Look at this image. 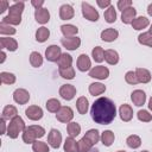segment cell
Wrapping results in <instances>:
<instances>
[{
    "label": "cell",
    "instance_id": "cell-59",
    "mask_svg": "<svg viewBox=\"0 0 152 152\" xmlns=\"http://www.w3.org/2000/svg\"><path fill=\"white\" fill-rule=\"evenodd\" d=\"M141 152H148V151H141Z\"/></svg>",
    "mask_w": 152,
    "mask_h": 152
},
{
    "label": "cell",
    "instance_id": "cell-26",
    "mask_svg": "<svg viewBox=\"0 0 152 152\" xmlns=\"http://www.w3.org/2000/svg\"><path fill=\"white\" fill-rule=\"evenodd\" d=\"M17 114H18L17 108L14 106H12V104H8L2 110V119H5V120H12L13 118L17 116Z\"/></svg>",
    "mask_w": 152,
    "mask_h": 152
},
{
    "label": "cell",
    "instance_id": "cell-31",
    "mask_svg": "<svg viewBox=\"0 0 152 152\" xmlns=\"http://www.w3.org/2000/svg\"><path fill=\"white\" fill-rule=\"evenodd\" d=\"M132 26L134 30H142L146 26H148V19L146 17H138L133 20Z\"/></svg>",
    "mask_w": 152,
    "mask_h": 152
},
{
    "label": "cell",
    "instance_id": "cell-7",
    "mask_svg": "<svg viewBox=\"0 0 152 152\" xmlns=\"http://www.w3.org/2000/svg\"><path fill=\"white\" fill-rule=\"evenodd\" d=\"M56 118H57V120L61 121V122H70L71 119L74 118V112H72V109H71L70 107L63 106V107H61V109L57 112Z\"/></svg>",
    "mask_w": 152,
    "mask_h": 152
},
{
    "label": "cell",
    "instance_id": "cell-34",
    "mask_svg": "<svg viewBox=\"0 0 152 152\" xmlns=\"http://www.w3.org/2000/svg\"><path fill=\"white\" fill-rule=\"evenodd\" d=\"M30 63L34 68L40 66L43 64V57H42V55L39 52H37V51L31 52V55H30Z\"/></svg>",
    "mask_w": 152,
    "mask_h": 152
},
{
    "label": "cell",
    "instance_id": "cell-8",
    "mask_svg": "<svg viewBox=\"0 0 152 152\" xmlns=\"http://www.w3.org/2000/svg\"><path fill=\"white\" fill-rule=\"evenodd\" d=\"M48 142L52 148H58L62 142V134L58 129L52 128L48 135Z\"/></svg>",
    "mask_w": 152,
    "mask_h": 152
},
{
    "label": "cell",
    "instance_id": "cell-38",
    "mask_svg": "<svg viewBox=\"0 0 152 152\" xmlns=\"http://www.w3.org/2000/svg\"><path fill=\"white\" fill-rule=\"evenodd\" d=\"M126 144H127V146L131 147V148H138V147L141 145V139H140L138 135L133 134V135H129V137L126 139Z\"/></svg>",
    "mask_w": 152,
    "mask_h": 152
},
{
    "label": "cell",
    "instance_id": "cell-40",
    "mask_svg": "<svg viewBox=\"0 0 152 152\" xmlns=\"http://www.w3.org/2000/svg\"><path fill=\"white\" fill-rule=\"evenodd\" d=\"M0 80H1V83L4 84H13L15 82V76L12 72L2 71L0 72Z\"/></svg>",
    "mask_w": 152,
    "mask_h": 152
},
{
    "label": "cell",
    "instance_id": "cell-19",
    "mask_svg": "<svg viewBox=\"0 0 152 152\" xmlns=\"http://www.w3.org/2000/svg\"><path fill=\"white\" fill-rule=\"evenodd\" d=\"M135 14H137V11L134 7H128L126 8L125 11H122V14H121V20L124 24H132L133 20L135 19Z\"/></svg>",
    "mask_w": 152,
    "mask_h": 152
},
{
    "label": "cell",
    "instance_id": "cell-1",
    "mask_svg": "<svg viewBox=\"0 0 152 152\" xmlns=\"http://www.w3.org/2000/svg\"><path fill=\"white\" fill-rule=\"evenodd\" d=\"M91 119L100 125H108L110 124L115 115H116V108L114 102L108 97H100L95 100V102L91 106L90 109Z\"/></svg>",
    "mask_w": 152,
    "mask_h": 152
},
{
    "label": "cell",
    "instance_id": "cell-28",
    "mask_svg": "<svg viewBox=\"0 0 152 152\" xmlns=\"http://www.w3.org/2000/svg\"><path fill=\"white\" fill-rule=\"evenodd\" d=\"M57 63H58L59 69L61 68H69L72 64V57L69 53H66V52L65 53H62L61 57H59V59L57 61Z\"/></svg>",
    "mask_w": 152,
    "mask_h": 152
},
{
    "label": "cell",
    "instance_id": "cell-14",
    "mask_svg": "<svg viewBox=\"0 0 152 152\" xmlns=\"http://www.w3.org/2000/svg\"><path fill=\"white\" fill-rule=\"evenodd\" d=\"M119 114H120V118H121L122 121L128 122V121H131L132 118H133V109H132V107H131L129 104L124 103V104H121L120 108H119Z\"/></svg>",
    "mask_w": 152,
    "mask_h": 152
},
{
    "label": "cell",
    "instance_id": "cell-30",
    "mask_svg": "<svg viewBox=\"0 0 152 152\" xmlns=\"http://www.w3.org/2000/svg\"><path fill=\"white\" fill-rule=\"evenodd\" d=\"M104 91H106V87H104V84H102L100 82H94V83H91L89 86V93L91 95H94V96L95 95H100V94H102Z\"/></svg>",
    "mask_w": 152,
    "mask_h": 152
},
{
    "label": "cell",
    "instance_id": "cell-55",
    "mask_svg": "<svg viewBox=\"0 0 152 152\" xmlns=\"http://www.w3.org/2000/svg\"><path fill=\"white\" fill-rule=\"evenodd\" d=\"M148 108L152 110V97L150 99V101H148Z\"/></svg>",
    "mask_w": 152,
    "mask_h": 152
},
{
    "label": "cell",
    "instance_id": "cell-10",
    "mask_svg": "<svg viewBox=\"0 0 152 152\" xmlns=\"http://www.w3.org/2000/svg\"><path fill=\"white\" fill-rule=\"evenodd\" d=\"M13 100L19 104H25L30 100V94L26 89H23V88L15 89L13 93Z\"/></svg>",
    "mask_w": 152,
    "mask_h": 152
},
{
    "label": "cell",
    "instance_id": "cell-50",
    "mask_svg": "<svg viewBox=\"0 0 152 152\" xmlns=\"http://www.w3.org/2000/svg\"><path fill=\"white\" fill-rule=\"evenodd\" d=\"M10 7H8V1H6V0H0V13H2V12H5L6 10H8Z\"/></svg>",
    "mask_w": 152,
    "mask_h": 152
},
{
    "label": "cell",
    "instance_id": "cell-11",
    "mask_svg": "<svg viewBox=\"0 0 152 152\" xmlns=\"http://www.w3.org/2000/svg\"><path fill=\"white\" fill-rule=\"evenodd\" d=\"M59 95L69 101V100H72L74 96L76 95V88L72 86V84H63L61 88H59Z\"/></svg>",
    "mask_w": 152,
    "mask_h": 152
},
{
    "label": "cell",
    "instance_id": "cell-13",
    "mask_svg": "<svg viewBox=\"0 0 152 152\" xmlns=\"http://www.w3.org/2000/svg\"><path fill=\"white\" fill-rule=\"evenodd\" d=\"M61 43L68 50H76L81 45V39L75 36V37H70V38H62Z\"/></svg>",
    "mask_w": 152,
    "mask_h": 152
},
{
    "label": "cell",
    "instance_id": "cell-4",
    "mask_svg": "<svg viewBox=\"0 0 152 152\" xmlns=\"http://www.w3.org/2000/svg\"><path fill=\"white\" fill-rule=\"evenodd\" d=\"M25 131V122L24 120L20 118V116H15L13 118L10 124H8V127H7V135L12 139H15L20 132H24Z\"/></svg>",
    "mask_w": 152,
    "mask_h": 152
},
{
    "label": "cell",
    "instance_id": "cell-33",
    "mask_svg": "<svg viewBox=\"0 0 152 152\" xmlns=\"http://www.w3.org/2000/svg\"><path fill=\"white\" fill-rule=\"evenodd\" d=\"M77 144H78V152H89L93 147L91 141L86 137H83L80 141H77Z\"/></svg>",
    "mask_w": 152,
    "mask_h": 152
},
{
    "label": "cell",
    "instance_id": "cell-21",
    "mask_svg": "<svg viewBox=\"0 0 152 152\" xmlns=\"http://www.w3.org/2000/svg\"><path fill=\"white\" fill-rule=\"evenodd\" d=\"M119 36V32L115 30V28H106L101 32V39L103 42H114Z\"/></svg>",
    "mask_w": 152,
    "mask_h": 152
},
{
    "label": "cell",
    "instance_id": "cell-53",
    "mask_svg": "<svg viewBox=\"0 0 152 152\" xmlns=\"http://www.w3.org/2000/svg\"><path fill=\"white\" fill-rule=\"evenodd\" d=\"M0 56H1V59H0V63H4V62H5V59H6V53H5L4 51H1V53H0Z\"/></svg>",
    "mask_w": 152,
    "mask_h": 152
},
{
    "label": "cell",
    "instance_id": "cell-23",
    "mask_svg": "<svg viewBox=\"0 0 152 152\" xmlns=\"http://www.w3.org/2000/svg\"><path fill=\"white\" fill-rule=\"evenodd\" d=\"M61 31L64 34L65 38H70V37H75L78 32V28L75 25L71 24H66V25H62L61 26Z\"/></svg>",
    "mask_w": 152,
    "mask_h": 152
},
{
    "label": "cell",
    "instance_id": "cell-49",
    "mask_svg": "<svg viewBox=\"0 0 152 152\" xmlns=\"http://www.w3.org/2000/svg\"><path fill=\"white\" fill-rule=\"evenodd\" d=\"M96 2H97V5H99L101 8H106V7H109V6H112L109 0H104V1H103V0H97Z\"/></svg>",
    "mask_w": 152,
    "mask_h": 152
},
{
    "label": "cell",
    "instance_id": "cell-56",
    "mask_svg": "<svg viewBox=\"0 0 152 152\" xmlns=\"http://www.w3.org/2000/svg\"><path fill=\"white\" fill-rule=\"evenodd\" d=\"M148 32H150V33H151V34H152V25H151V26H150V31H148Z\"/></svg>",
    "mask_w": 152,
    "mask_h": 152
},
{
    "label": "cell",
    "instance_id": "cell-52",
    "mask_svg": "<svg viewBox=\"0 0 152 152\" xmlns=\"http://www.w3.org/2000/svg\"><path fill=\"white\" fill-rule=\"evenodd\" d=\"M0 126H1V134L6 132V126H5V119H0Z\"/></svg>",
    "mask_w": 152,
    "mask_h": 152
},
{
    "label": "cell",
    "instance_id": "cell-9",
    "mask_svg": "<svg viewBox=\"0 0 152 152\" xmlns=\"http://www.w3.org/2000/svg\"><path fill=\"white\" fill-rule=\"evenodd\" d=\"M61 55H62V51L58 45H50L45 50V57L50 62H57L59 59Z\"/></svg>",
    "mask_w": 152,
    "mask_h": 152
},
{
    "label": "cell",
    "instance_id": "cell-18",
    "mask_svg": "<svg viewBox=\"0 0 152 152\" xmlns=\"http://www.w3.org/2000/svg\"><path fill=\"white\" fill-rule=\"evenodd\" d=\"M75 14V11L72 8V6L65 4V5H62L61 8H59V18L62 20H69L74 17Z\"/></svg>",
    "mask_w": 152,
    "mask_h": 152
},
{
    "label": "cell",
    "instance_id": "cell-12",
    "mask_svg": "<svg viewBox=\"0 0 152 152\" xmlns=\"http://www.w3.org/2000/svg\"><path fill=\"white\" fill-rule=\"evenodd\" d=\"M25 114L30 120H40L43 118V109L39 106H30L25 110Z\"/></svg>",
    "mask_w": 152,
    "mask_h": 152
},
{
    "label": "cell",
    "instance_id": "cell-25",
    "mask_svg": "<svg viewBox=\"0 0 152 152\" xmlns=\"http://www.w3.org/2000/svg\"><path fill=\"white\" fill-rule=\"evenodd\" d=\"M76 108H77V110H78L80 114H86L88 112V108H89L88 99H86L84 96L78 97L77 101H76Z\"/></svg>",
    "mask_w": 152,
    "mask_h": 152
},
{
    "label": "cell",
    "instance_id": "cell-37",
    "mask_svg": "<svg viewBox=\"0 0 152 152\" xmlns=\"http://www.w3.org/2000/svg\"><path fill=\"white\" fill-rule=\"evenodd\" d=\"M66 131H68L69 135L74 138L81 133V126L77 122H69L66 126Z\"/></svg>",
    "mask_w": 152,
    "mask_h": 152
},
{
    "label": "cell",
    "instance_id": "cell-27",
    "mask_svg": "<svg viewBox=\"0 0 152 152\" xmlns=\"http://www.w3.org/2000/svg\"><path fill=\"white\" fill-rule=\"evenodd\" d=\"M64 151L65 152H78V144L72 137H69L65 139Z\"/></svg>",
    "mask_w": 152,
    "mask_h": 152
},
{
    "label": "cell",
    "instance_id": "cell-20",
    "mask_svg": "<svg viewBox=\"0 0 152 152\" xmlns=\"http://www.w3.org/2000/svg\"><path fill=\"white\" fill-rule=\"evenodd\" d=\"M90 66H91V62H90L89 57L87 55H84V53L80 55L78 58H77V68H78V70L80 71H87V70L90 69Z\"/></svg>",
    "mask_w": 152,
    "mask_h": 152
},
{
    "label": "cell",
    "instance_id": "cell-44",
    "mask_svg": "<svg viewBox=\"0 0 152 152\" xmlns=\"http://www.w3.org/2000/svg\"><path fill=\"white\" fill-rule=\"evenodd\" d=\"M32 150H33V152H49L50 151L48 144L39 141V140H36L32 144Z\"/></svg>",
    "mask_w": 152,
    "mask_h": 152
},
{
    "label": "cell",
    "instance_id": "cell-22",
    "mask_svg": "<svg viewBox=\"0 0 152 152\" xmlns=\"http://www.w3.org/2000/svg\"><path fill=\"white\" fill-rule=\"evenodd\" d=\"M135 75H137V78H138V82L139 83H147V82L151 81V72L147 69L137 68Z\"/></svg>",
    "mask_w": 152,
    "mask_h": 152
},
{
    "label": "cell",
    "instance_id": "cell-36",
    "mask_svg": "<svg viewBox=\"0 0 152 152\" xmlns=\"http://www.w3.org/2000/svg\"><path fill=\"white\" fill-rule=\"evenodd\" d=\"M91 56H93V58H94L95 62L101 63V62L104 59V51H103V49H102L101 46H96V48L93 49Z\"/></svg>",
    "mask_w": 152,
    "mask_h": 152
},
{
    "label": "cell",
    "instance_id": "cell-29",
    "mask_svg": "<svg viewBox=\"0 0 152 152\" xmlns=\"http://www.w3.org/2000/svg\"><path fill=\"white\" fill-rule=\"evenodd\" d=\"M49 36H50V31H49V28H46V27H44V26L39 27V28L36 31V40L39 42V43L45 42V40L49 38Z\"/></svg>",
    "mask_w": 152,
    "mask_h": 152
},
{
    "label": "cell",
    "instance_id": "cell-57",
    "mask_svg": "<svg viewBox=\"0 0 152 152\" xmlns=\"http://www.w3.org/2000/svg\"><path fill=\"white\" fill-rule=\"evenodd\" d=\"M89 152H99V150H90Z\"/></svg>",
    "mask_w": 152,
    "mask_h": 152
},
{
    "label": "cell",
    "instance_id": "cell-51",
    "mask_svg": "<svg viewBox=\"0 0 152 152\" xmlns=\"http://www.w3.org/2000/svg\"><path fill=\"white\" fill-rule=\"evenodd\" d=\"M31 4H32V6H34V7H36V10H38V8H42V6H43L44 1H43V0H32V1H31Z\"/></svg>",
    "mask_w": 152,
    "mask_h": 152
},
{
    "label": "cell",
    "instance_id": "cell-58",
    "mask_svg": "<svg viewBox=\"0 0 152 152\" xmlns=\"http://www.w3.org/2000/svg\"><path fill=\"white\" fill-rule=\"evenodd\" d=\"M118 152H126V151H118Z\"/></svg>",
    "mask_w": 152,
    "mask_h": 152
},
{
    "label": "cell",
    "instance_id": "cell-6",
    "mask_svg": "<svg viewBox=\"0 0 152 152\" xmlns=\"http://www.w3.org/2000/svg\"><path fill=\"white\" fill-rule=\"evenodd\" d=\"M89 76L97 80H106L109 76V70L103 65H97L89 70Z\"/></svg>",
    "mask_w": 152,
    "mask_h": 152
},
{
    "label": "cell",
    "instance_id": "cell-45",
    "mask_svg": "<svg viewBox=\"0 0 152 152\" xmlns=\"http://www.w3.org/2000/svg\"><path fill=\"white\" fill-rule=\"evenodd\" d=\"M137 116H138V119H139L140 121H142V122H150V121L152 120V115H151L147 110H145V109H140V110L137 113Z\"/></svg>",
    "mask_w": 152,
    "mask_h": 152
},
{
    "label": "cell",
    "instance_id": "cell-54",
    "mask_svg": "<svg viewBox=\"0 0 152 152\" xmlns=\"http://www.w3.org/2000/svg\"><path fill=\"white\" fill-rule=\"evenodd\" d=\"M147 13H148L150 15H152V4L148 5V7H147Z\"/></svg>",
    "mask_w": 152,
    "mask_h": 152
},
{
    "label": "cell",
    "instance_id": "cell-48",
    "mask_svg": "<svg viewBox=\"0 0 152 152\" xmlns=\"http://www.w3.org/2000/svg\"><path fill=\"white\" fill-rule=\"evenodd\" d=\"M128 7H132V1L131 0H119L118 1V8L120 11H125Z\"/></svg>",
    "mask_w": 152,
    "mask_h": 152
},
{
    "label": "cell",
    "instance_id": "cell-41",
    "mask_svg": "<svg viewBox=\"0 0 152 152\" xmlns=\"http://www.w3.org/2000/svg\"><path fill=\"white\" fill-rule=\"evenodd\" d=\"M138 42L142 45H147L150 48H152V34L150 32H145V33H141L139 34L138 37Z\"/></svg>",
    "mask_w": 152,
    "mask_h": 152
},
{
    "label": "cell",
    "instance_id": "cell-39",
    "mask_svg": "<svg viewBox=\"0 0 152 152\" xmlns=\"http://www.w3.org/2000/svg\"><path fill=\"white\" fill-rule=\"evenodd\" d=\"M58 72L59 75L63 77V78H66V80H72L75 77V70L72 66H69V68H61L58 69Z\"/></svg>",
    "mask_w": 152,
    "mask_h": 152
},
{
    "label": "cell",
    "instance_id": "cell-2",
    "mask_svg": "<svg viewBox=\"0 0 152 152\" xmlns=\"http://www.w3.org/2000/svg\"><path fill=\"white\" fill-rule=\"evenodd\" d=\"M24 11V2H15L10 6L8 15L2 18V23L7 25H19L21 23V13Z\"/></svg>",
    "mask_w": 152,
    "mask_h": 152
},
{
    "label": "cell",
    "instance_id": "cell-15",
    "mask_svg": "<svg viewBox=\"0 0 152 152\" xmlns=\"http://www.w3.org/2000/svg\"><path fill=\"white\" fill-rule=\"evenodd\" d=\"M0 46H1V49H6L8 51H15L18 49V43L14 38L1 37L0 38Z\"/></svg>",
    "mask_w": 152,
    "mask_h": 152
},
{
    "label": "cell",
    "instance_id": "cell-16",
    "mask_svg": "<svg viewBox=\"0 0 152 152\" xmlns=\"http://www.w3.org/2000/svg\"><path fill=\"white\" fill-rule=\"evenodd\" d=\"M34 18L37 20V23L39 24H46L50 20V13L48 11V8H38L34 11Z\"/></svg>",
    "mask_w": 152,
    "mask_h": 152
},
{
    "label": "cell",
    "instance_id": "cell-32",
    "mask_svg": "<svg viewBox=\"0 0 152 152\" xmlns=\"http://www.w3.org/2000/svg\"><path fill=\"white\" fill-rule=\"evenodd\" d=\"M114 139H115V135L112 131H104L101 135V141L104 146H110L113 142H114Z\"/></svg>",
    "mask_w": 152,
    "mask_h": 152
},
{
    "label": "cell",
    "instance_id": "cell-47",
    "mask_svg": "<svg viewBox=\"0 0 152 152\" xmlns=\"http://www.w3.org/2000/svg\"><path fill=\"white\" fill-rule=\"evenodd\" d=\"M125 80L128 84H137L139 83L138 82V78H137V75H135V71H127L126 75H125Z\"/></svg>",
    "mask_w": 152,
    "mask_h": 152
},
{
    "label": "cell",
    "instance_id": "cell-43",
    "mask_svg": "<svg viewBox=\"0 0 152 152\" xmlns=\"http://www.w3.org/2000/svg\"><path fill=\"white\" fill-rule=\"evenodd\" d=\"M84 137H86L87 139H89L93 145H95L96 142H99V140L101 139L97 129H89L88 132H86V135H84Z\"/></svg>",
    "mask_w": 152,
    "mask_h": 152
},
{
    "label": "cell",
    "instance_id": "cell-5",
    "mask_svg": "<svg viewBox=\"0 0 152 152\" xmlns=\"http://www.w3.org/2000/svg\"><path fill=\"white\" fill-rule=\"evenodd\" d=\"M82 14L86 19L90 21H97L99 20V12L88 2H82Z\"/></svg>",
    "mask_w": 152,
    "mask_h": 152
},
{
    "label": "cell",
    "instance_id": "cell-46",
    "mask_svg": "<svg viewBox=\"0 0 152 152\" xmlns=\"http://www.w3.org/2000/svg\"><path fill=\"white\" fill-rule=\"evenodd\" d=\"M0 33L1 34H10V36H12V34L15 33V28H13L11 25L1 23L0 24Z\"/></svg>",
    "mask_w": 152,
    "mask_h": 152
},
{
    "label": "cell",
    "instance_id": "cell-35",
    "mask_svg": "<svg viewBox=\"0 0 152 152\" xmlns=\"http://www.w3.org/2000/svg\"><path fill=\"white\" fill-rule=\"evenodd\" d=\"M46 109L51 113H57L61 109V102L57 99H49L46 101Z\"/></svg>",
    "mask_w": 152,
    "mask_h": 152
},
{
    "label": "cell",
    "instance_id": "cell-24",
    "mask_svg": "<svg viewBox=\"0 0 152 152\" xmlns=\"http://www.w3.org/2000/svg\"><path fill=\"white\" fill-rule=\"evenodd\" d=\"M104 61L110 64V65H114L119 62V53L115 51V50H112V49H108L104 51Z\"/></svg>",
    "mask_w": 152,
    "mask_h": 152
},
{
    "label": "cell",
    "instance_id": "cell-17",
    "mask_svg": "<svg viewBox=\"0 0 152 152\" xmlns=\"http://www.w3.org/2000/svg\"><path fill=\"white\" fill-rule=\"evenodd\" d=\"M131 100H132V102H133L135 106L140 107V106H142V104L145 103V101H146V95H145V93H144L142 90L137 89V90L132 91V94H131Z\"/></svg>",
    "mask_w": 152,
    "mask_h": 152
},
{
    "label": "cell",
    "instance_id": "cell-42",
    "mask_svg": "<svg viewBox=\"0 0 152 152\" xmlns=\"http://www.w3.org/2000/svg\"><path fill=\"white\" fill-rule=\"evenodd\" d=\"M103 15H104V19H106L107 23H114L116 20V12H115V10H114L113 6H109L104 11V14Z\"/></svg>",
    "mask_w": 152,
    "mask_h": 152
},
{
    "label": "cell",
    "instance_id": "cell-3",
    "mask_svg": "<svg viewBox=\"0 0 152 152\" xmlns=\"http://www.w3.org/2000/svg\"><path fill=\"white\" fill-rule=\"evenodd\" d=\"M44 134H45V129L42 126L32 125L25 128V131L23 132V140L26 144H33L38 138L44 137Z\"/></svg>",
    "mask_w": 152,
    "mask_h": 152
}]
</instances>
